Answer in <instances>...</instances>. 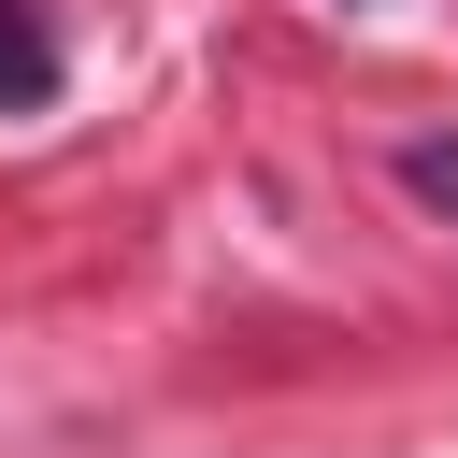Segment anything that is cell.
<instances>
[{"label":"cell","mask_w":458,"mask_h":458,"mask_svg":"<svg viewBox=\"0 0 458 458\" xmlns=\"http://www.w3.org/2000/svg\"><path fill=\"white\" fill-rule=\"evenodd\" d=\"M0 100H57V43L29 0H0Z\"/></svg>","instance_id":"6da1fadb"},{"label":"cell","mask_w":458,"mask_h":458,"mask_svg":"<svg viewBox=\"0 0 458 458\" xmlns=\"http://www.w3.org/2000/svg\"><path fill=\"white\" fill-rule=\"evenodd\" d=\"M401 186H415V200L458 229V129H415V143H401Z\"/></svg>","instance_id":"7a4b0ae2"}]
</instances>
